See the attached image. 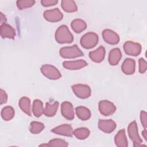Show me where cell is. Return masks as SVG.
<instances>
[{
    "label": "cell",
    "instance_id": "obj_1",
    "mask_svg": "<svg viewBox=\"0 0 147 147\" xmlns=\"http://www.w3.org/2000/svg\"><path fill=\"white\" fill-rule=\"evenodd\" d=\"M56 41L59 44L71 43L74 40V36L67 26L62 25L56 30L55 34Z\"/></svg>",
    "mask_w": 147,
    "mask_h": 147
},
{
    "label": "cell",
    "instance_id": "obj_2",
    "mask_svg": "<svg viewBox=\"0 0 147 147\" xmlns=\"http://www.w3.org/2000/svg\"><path fill=\"white\" fill-rule=\"evenodd\" d=\"M59 54L64 59H74L84 56V53L76 44L71 47H62L59 51Z\"/></svg>",
    "mask_w": 147,
    "mask_h": 147
},
{
    "label": "cell",
    "instance_id": "obj_3",
    "mask_svg": "<svg viewBox=\"0 0 147 147\" xmlns=\"http://www.w3.org/2000/svg\"><path fill=\"white\" fill-rule=\"evenodd\" d=\"M99 37L96 33L92 32H88L82 36L80 43L85 49H91L94 48L98 42Z\"/></svg>",
    "mask_w": 147,
    "mask_h": 147
},
{
    "label": "cell",
    "instance_id": "obj_4",
    "mask_svg": "<svg viewBox=\"0 0 147 147\" xmlns=\"http://www.w3.org/2000/svg\"><path fill=\"white\" fill-rule=\"evenodd\" d=\"M42 75L51 80H57L61 76V73L55 66L50 64H44L40 68Z\"/></svg>",
    "mask_w": 147,
    "mask_h": 147
},
{
    "label": "cell",
    "instance_id": "obj_5",
    "mask_svg": "<svg viewBox=\"0 0 147 147\" xmlns=\"http://www.w3.org/2000/svg\"><path fill=\"white\" fill-rule=\"evenodd\" d=\"M127 133L130 139L133 143L134 146H141L142 140L138 134L137 124L135 121H132L129 125L127 127Z\"/></svg>",
    "mask_w": 147,
    "mask_h": 147
},
{
    "label": "cell",
    "instance_id": "obj_6",
    "mask_svg": "<svg viewBox=\"0 0 147 147\" xmlns=\"http://www.w3.org/2000/svg\"><path fill=\"white\" fill-rule=\"evenodd\" d=\"M71 88L75 95L80 99H86L90 96L91 94V88L89 86L83 84H76L72 85Z\"/></svg>",
    "mask_w": 147,
    "mask_h": 147
},
{
    "label": "cell",
    "instance_id": "obj_7",
    "mask_svg": "<svg viewBox=\"0 0 147 147\" xmlns=\"http://www.w3.org/2000/svg\"><path fill=\"white\" fill-rule=\"evenodd\" d=\"M98 109L100 113L105 116L111 115L116 111L115 105L107 100H100L98 103Z\"/></svg>",
    "mask_w": 147,
    "mask_h": 147
},
{
    "label": "cell",
    "instance_id": "obj_8",
    "mask_svg": "<svg viewBox=\"0 0 147 147\" xmlns=\"http://www.w3.org/2000/svg\"><path fill=\"white\" fill-rule=\"evenodd\" d=\"M123 49L127 55L137 56L140 54L142 47L141 44L138 42L127 41L123 44Z\"/></svg>",
    "mask_w": 147,
    "mask_h": 147
},
{
    "label": "cell",
    "instance_id": "obj_9",
    "mask_svg": "<svg viewBox=\"0 0 147 147\" xmlns=\"http://www.w3.org/2000/svg\"><path fill=\"white\" fill-rule=\"evenodd\" d=\"M43 16L44 18L51 22H56L62 20L63 15L58 8L47 10L44 12Z\"/></svg>",
    "mask_w": 147,
    "mask_h": 147
},
{
    "label": "cell",
    "instance_id": "obj_10",
    "mask_svg": "<svg viewBox=\"0 0 147 147\" xmlns=\"http://www.w3.org/2000/svg\"><path fill=\"white\" fill-rule=\"evenodd\" d=\"M102 37L104 41L110 45L117 44L119 41V36L114 31L106 29L102 32Z\"/></svg>",
    "mask_w": 147,
    "mask_h": 147
},
{
    "label": "cell",
    "instance_id": "obj_11",
    "mask_svg": "<svg viewBox=\"0 0 147 147\" xmlns=\"http://www.w3.org/2000/svg\"><path fill=\"white\" fill-rule=\"evenodd\" d=\"M61 113L63 117L68 120H72L75 117L74 106L68 101L63 102L61 105Z\"/></svg>",
    "mask_w": 147,
    "mask_h": 147
},
{
    "label": "cell",
    "instance_id": "obj_12",
    "mask_svg": "<svg viewBox=\"0 0 147 147\" xmlns=\"http://www.w3.org/2000/svg\"><path fill=\"white\" fill-rule=\"evenodd\" d=\"M116 126V123L112 119H99L98 121V128L106 133H112Z\"/></svg>",
    "mask_w": 147,
    "mask_h": 147
},
{
    "label": "cell",
    "instance_id": "obj_13",
    "mask_svg": "<svg viewBox=\"0 0 147 147\" xmlns=\"http://www.w3.org/2000/svg\"><path fill=\"white\" fill-rule=\"evenodd\" d=\"M51 131L58 135L70 137H72L73 132H74L72 127L71 125L69 124H63V125H59L52 129Z\"/></svg>",
    "mask_w": 147,
    "mask_h": 147
},
{
    "label": "cell",
    "instance_id": "obj_14",
    "mask_svg": "<svg viewBox=\"0 0 147 147\" xmlns=\"http://www.w3.org/2000/svg\"><path fill=\"white\" fill-rule=\"evenodd\" d=\"M87 65V63L82 59L75 61H65L63 63V67L69 70L80 69L85 67Z\"/></svg>",
    "mask_w": 147,
    "mask_h": 147
},
{
    "label": "cell",
    "instance_id": "obj_15",
    "mask_svg": "<svg viewBox=\"0 0 147 147\" xmlns=\"http://www.w3.org/2000/svg\"><path fill=\"white\" fill-rule=\"evenodd\" d=\"M0 34L3 38L14 39L16 36L15 29L10 25L4 23L0 26Z\"/></svg>",
    "mask_w": 147,
    "mask_h": 147
},
{
    "label": "cell",
    "instance_id": "obj_16",
    "mask_svg": "<svg viewBox=\"0 0 147 147\" xmlns=\"http://www.w3.org/2000/svg\"><path fill=\"white\" fill-rule=\"evenodd\" d=\"M136 61L134 59L126 58L121 65L122 71L126 75H132L135 72Z\"/></svg>",
    "mask_w": 147,
    "mask_h": 147
},
{
    "label": "cell",
    "instance_id": "obj_17",
    "mask_svg": "<svg viewBox=\"0 0 147 147\" xmlns=\"http://www.w3.org/2000/svg\"><path fill=\"white\" fill-rule=\"evenodd\" d=\"M105 49L103 46L99 47L96 50L89 52V57L95 63L102 62L105 56Z\"/></svg>",
    "mask_w": 147,
    "mask_h": 147
},
{
    "label": "cell",
    "instance_id": "obj_18",
    "mask_svg": "<svg viewBox=\"0 0 147 147\" xmlns=\"http://www.w3.org/2000/svg\"><path fill=\"white\" fill-rule=\"evenodd\" d=\"M122 57V53L118 48L112 49L109 53L108 61L111 65H116L119 62Z\"/></svg>",
    "mask_w": 147,
    "mask_h": 147
},
{
    "label": "cell",
    "instance_id": "obj_19",
    "mask_svg": "<svg viewBox=\"0 0 147 147\" xmlns=\"http://www.w3.org/2000/svg\"><path fill=\"white\" fill-rule=\"evenodd\" d=\"M114 142L118 147H127L128 146L127 140L124 129L119 130L115 136Z\"/></svg>",
    "mask_w": 147,
    "mask_h": 147
},
{
    "label": "cell",
    "instance_id": "obj_20",
    "mask_svg": "<svg viewBox=\"0 0 147 147\" xmlns=\"http://www.w3.org/2000/svg\"><path fill=\"white\" fill-rule=\"evenodd\" d=\"M20 109L27 115L31 116V102L29 98L26 96H23L20 98L18 103Z\"/></svg>",
    "mask_w": 147,
    "mask_h": 147
},
{
    "label": "cell",
    "instance_id": "obj_21",
    "mask_svg": "<svg viewBox=\"0 0 147 147\" xmlns=\"http://www.w3.org/2000/svg\"><path fill=\"white\" fill-rule=\"evenodd\" d=\"M75 111L77 117L81 120L86 121L91 117V111L86 107L82 106L76 107L75 108Z\"/></svg>",
    "mask_w": 147,
    "mask_h": 147
},
{
    "label": "cell",
    "instance_id": "obj_22",
    "mask_svg": "<svg viewBox=\"0 0 147 147\" xmlns=\"http://www.w3.org/2000/svg\"><path fill=\"white\" fill-rule=\"evenodd\" d=\"M72 29L77 33H81L87 28V24L84 21L81 19H75L71 24Z\"/></svg>",
    "mask_w": 147,
    "mask_h": 147
},
{
    "label": "cell",
    "instance_id": "obj_23",
    "mask_svg": "<svg viewBox=\"0 0 147 147\" xmlns=\"http://www.w3.org/2000/svg\"><path fill=\"white\" fill-rule=\"evenodd\" d=\"M59 102L55 101L53 104H50L48 102L45 103V107L44 110V114L45 116L48 117H53L58 109Z\"/></svg>",
    "mask_w": 147,
    "mask_h": 147
},
{
    "label": "cell",
    "instance_id": "obj_24",
    "mask_svg": "<svg viewBox=\"0 0 147 147\" xmlns=\"http://www.w3.org/2000/svg\"><path fill=\"white\" fill-rule=\"evenodd\" d=\"M61 6L63 10L68 13L75 12L78 10L75 2L72 0H63L61 2Z\"/></svg>",
    "mask_w": 147,
    "mask_h": 147
},
{
    "label": "cell",
    "instance_id": "obj_25",
    "mask_svg": "<svg viewBox=\"0 0 147 147\" xmlns=\"http://www.w3.org/2000/svg\"><path fill=\"white\" fill-rule=\"evenodd\" d=\"M43 103L39 99H35L32 106V112L36 117H40L44 113Z\"/></svg>",
    "mask_w": 147,
    "mask_h": 147
},
{
    "label": "cell",
    "instance_id": "obj_26",
    "mask_svg": "<svg viewBox=\"0 0 147 147\" xmlns=\"http://www.w3.org/2000/svg\"><path fill=\"white\" fill-rule=\"evenodd\" d=\"M90 131L87 127H79L76 129L74 132L73 135L75 137L80 140L86 139L90 135Z\"/></svg>",
    "mask_w": 147,
    "mask_h": 147
},
{
    "label": "cell",
    "instance_id": "obj_27",
    "mask_svg": "<svg viewBox=\"0 0 147 147\" xmlns=\"http://www.w3.org/2000/svg\"><path fill=\"white\" fill-rule=\"evenodd\" d=\"M14 109L10 106H6L2 109L1 117L4 121L11 120L14 116Z\"/></svg>",
    "mask_w": 147,
    "mask_h": 147
},
{
    "label": "cell",
    "instance_id": "obj_28",
    "mask_svg": "<svg viewBox=\"0 0 147 147\" xmlns=\"http://www.w3.org/2000/svg\"><path fill=\"white\" fill-rule=\"evenodd\" d=\"M44 125L40 122L32 121L29 126V130L31 133L36 134L40 133L44 129Z\"/></svg>",
    "mask_w": 147,
    "mask_h": 147
},
{
    "label": "cell",
    "instance_id": "obj_29",
    "mask_svg": "<svg viewBox=\"0 0 147 147\" xmlns=\"http://www.w3.org/2000/svg\"><path fill=\"white\" fill-rule=\"evenodd\" d=\"M34 3L35 1L34 0H21L17 1L16 2L17 6L20 10H23L30 7L33 6Z\"/></svg>",
    "mask_w": 147,
    "mask_h": 147
},
{
    "label": "cell",
    "instance_id": "obj_30",
    "mask_svg": "<svg viewBox=\"0 0 147 147\" xmlns=\"http://www.w3.org/2000/svg\"><path fill=\"white\" fill-rule=\"evenodd\" d=\"M47 146H68V144L64 140L60 138H55L50 140Z\"/></svg>",
    "mask_w": 147,
    "mask_h": 147
},
{
    "label": "cell",
    "instance_id": "obj_31",
    "mask_svg": "<svg viewBox=\"0 0 147 147\" xmlns=\"http://www.w3.org/2000/svg\"><path fill=\"white\" fill-rule=\"evenodd\" d=\"M138 63H139V72L141 74L145 73L147 69V63L146 60L143 58H140L138 60Z\"/></svg>",
    "mask_w": 147,
    "mask_h": 147
},
{
    "label": "cell",
    "instance_id": "obj_32",
    "mask_svg": "<svg viewBox=\"0 0 147 147\" xmlns=\"http://www.w3.org/2000/svg\"><path fill=\"white\" fill-rule=\"evenodd\" d=\"M140 121L144 129L147 127V114L145 111L140 112Z\"/></svg>",
    "mask_w": 147,
    "mask_h": 147
},
{
    "label": "cell",
    "instance_id": "obj_33",
    "mask_svg": "<svg viewBox=\"0 0 147 147\" xmlns=\"http://www.w3.org/2000/svg\"><path fill=\"white\" fill-rule=\"evenodd\" d=\"M57 0H42L41 1V5L44 7H49L55 5L57 3Z\"/></svg>",
    "mask_w": 147,
    "mask_h": 147
},
{
    "label": "cell",
    "instance_id": "obj_34",
    "mask_svg": "<svg viewBox=\"0 0 147 147\" xmlns=\"http://www.w3.org/2000/svg\"><path fill=\"white\" fill-rule=\"evenodd\" d=\"M7 100V95L5 91L2 89L0 90V104L5 103Z\"/></svg>",
    "mask_w": 147,
    "mask_h": 147
},
{
    "label": "cell",
    "instance_id": "obj_35",
    "mask_svg": "<svg viewBox=\"0 0 147 147\" xmlns=\"http://www.w3.org/2000/svg\"><path fill=\"white\" fill-rule=\"evenodd\" d=\"M0 17H1V24L6 22V17L2 12L0 13Z\"/></svg>",
    "mask_w": 147,
    "mask_h": 147
},
{
    "label": "cell",
    "instance_id": "obj_36",
    "mask_svg": "<svg viewBox=\"0 0 147 147\" xmlns=\"http://www.w3.org/2000/svg\"><path fill=\"white\" fill-rule=\"evenodd\" d=\"M142 135L143 136L145 141H147V131L146 129H144V130L142 131Z\"/></svg>",
    "mask_w": 147,
    "mask_h": 147
}]
</instances>
